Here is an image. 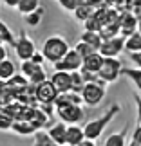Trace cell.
Wrapping results in <instances>:
<instances>
[{
  "instance_id": "obj_40",
  "label": "cell",
  "mask_w": 141,
  "mask_h": 146,
  "mask_svg": "<svg viewBox=\"0 0 141 146\" xmlns=\"http://www.w3.org/2000/svg\"><path fill=\"white\" fill-rule=\"evenodd\" d=\"M78 146H96V141H92V139H87V137H85Z\"/></svg>"
},
{
  "instance_id": "obj_32",
  "label": "cell",
  "mask_w": 141,
  "mask_h": 146,
  "mask_svg": "<svg viewBox=\"0 0 141 146\" xmlns=\"http://www.w3.org/2000/svg\"><path fill=\"white\" fill-rule=\"evenodd\" d=\"M76 50H78V54L82 56V58H87L89 54H92V52H96V49L92 47V45H89V43H85V42H78L76 43V47H74Z\"/></svg>"
},
{
  "instance_id": "obj_5",
  "label": "cell",
  "mask_w": 141,
  "mask_h": 146,
  "mask_svg": "<svg viewBox=\"0 0 141 146\" xmlns=\"http://www.w3.org/2000/svg\"><path fill=\"white\" fill-rule=\"evenodd\" d=\"M54 110L60 121L67 123V125H78V121H82L85 115L82 105H54Z\"/></svg>"
},
{
  "instance_id": "obj_16",
  "label": "cell",
  "mask_w": 141,
  "mask_h": 146,
  "mask_svg": "<svg viewBox=\"0 0 141 146\" xmlns=\"http://www.w3.org/2000/svg\"><path fill=\"white\" fill-rule=\"evenodd\" d=\"M83 103V98H82V94H78V92H60L58 94V98H56L54 101V105H82Z\"/></svg>"
},
{
  "instance_id": "obj_13",
  "label": "cell",
  "mask_w": 141,
  "mask_h": 146,
  "mask_svg": "<svg viewBox=\"0 0 141 146\" xmlns=\"http://www.w3.org/2000/svg\"><path fill=\"white\" fill-rule=\"evenodd\" d=\"M103 60H105V56H101L100 50H96V52L92 54H89L87 58H83V69L89 70V72H98L101 69V65H103Z\"/></svg>"
},
{
  "instance_id": "obj_30",
  "label": "cell",
  "mask_w": 141,
  "mask_h": 146,
  "mask_svg": "<svg viewBox=\"0 0 141 146\" xmlns=\"http://www.w3.org/2000/svg\"><path fill=\"white\" fill-rule=\"evenodd\" d=\"M45 80H49V78H47V72L43 70V67H38V69L33 72V76L29 78V83H31V85H40V83L45 81Z\"/></svg>"
},
{
  "instance_id": "obj_43",
  "label": "cell",
  "mask_w": 141,
  "mask_h": 146,
  "mask_svg": "<svg viewBox=\"0 0 141 146\" xmlns=\"http://www.w3.org/2000/svg\"><path fill=\"white\" fill-rule=\"evenodd\" d=\"M138 31H139V33H141V24H138Z\"/></svg>"
},
{
  "instance_id": "obj_18",
  "label": "cell",
  "mask_w": 141,
  "mask_h": 146,
  "mask_svg": "<svg viewBox=\"0 0 141 146\" xmlns=\"http://www.w3.org/2000/svg\"><path fill=\"white\" fill-rule=\"evenodd\" d=\"M31 123H33V126L36 128V130H42L43 126L47 125V121H49V114L47 112H43L40 106H35V112H33V115H31V119H29Z\"/></svg>"
},
{
  "instance_id": "obj_8",
  "label": "cell",
  "mask_w": 141,
  "mask_h": 146,
  "mask_svg": "<svg viewBox=\"0 0 141 146\" xmlns=\"http://www.w3.org/2000/svg\"><path fill=\"white\" fill-rule=\"evenodd\" d=\"M83 65V58L78 54L76 49H69L63 58L54 63V70H65V72H72V70H80Z\"/></svg>"
},
{
  "instance_id": "obj_42",
  "label": "cell",
  "mask_w": 141,
  "mask_h": 146,
  "mask_svg": "<svg viewBox=\"0 0 141 146\" xmlns=\"http://www.w3.org/2000/svg\"><path fill=\"white\" fill-rule=\"evenodd\" d=\"M127 146H141V144H138V143H134V141H132V143H128Z\"/></svg>"
},
{
  "instance_id": "obj_9",
  "label": "cell",
  "mask_w": 141,
  "mask_h": 146,
  "mask_svg": "<svg viewBox=\"0 0 141 146\" xmlns=\"http://www.w3.org/2000/svg\"><path fill=\"white\" fill-rule=\"evenodd\" d=\"M123 50H125V38L121 35L110 38V40H105L100 47V52L105 58H118Z\"/></svg>"
},
{
  "instance_id": "obj_34",
  "label": "cell",
  "mask_w": 141,
  "mask_h": 146,
  "mask_svg": "<svg viewBox=\"0 0 141 146\" xmlns=\"http://www.w3.org/2000/svg\"><path fill=\"white\" fill-rule=\"evenodd\" d=\"M128 58H130V61L138 67V69H141V50L139 52H128Z\"/></svg>"
},
{
  "instance_id": "obj_1",
  "label": "cell",
  "mask_w": 141,
  "mask_h": 146,
  "mask_svg": "<svg viewBox=\"0 0 141 146\" xmlns=\"http://www.w3.org/2000/svg\"><path fill=\"white\" fill-rule=\"evenodd\" d=\"M120 105L118 103H114L110 106L109 110L105 112L103 115H100V117H96V119H92V121H89L85 126H83V132H85V137L87 139H92V141H96L101 133H103V130L107 126H109V123L114 119V117L120 114Z\"/></svg>"
},
{
  "instance_id": "obj_41",
  "label": "cell",
  "mask_w": 141,
  "mask_h": 146,
  "mask_svg": "<svg viewBox=\"0 0 141 146\" xmlns=\"http://www.w3.org/2000/svg\"><path fill=\"white\" fill-rule=\"evenodd\" d=\"M7 58V50H5V45L4 43H0V61Z\"/></svg>"
},
{
  "instance_id": "obj_39",
  "label": "cell",
  "mask_w": 141,
  "mask_h": 146,
  "mask_svg": "<svg viewBox=\"0 0 141 146\" xmlns=\"http://www.w3.org/2000/svg\"><path fill=\"white\" fill-rule=\"evenodd\" d=\"M2 2L7 5V7H15V9H16V5L20 4V0H2Z\"/></svg>"
},
{
  "instance_id": "obj_6",
  "label": "cell",
  "mask_w": 141,
  "mask_h": 146,
  "mask_svg": "<svg viewBox=\"0 0 141 146\" xmlns=\"http://www.w3.org/2000/svg\"><path fill=\"white\" fill-rule=\"evenodd\" d=\"M13 49H15V54L20 58V61H24V60H31V58H33V54L36 52V45H35V42H33L24 31H22L20 35H18V38L15 40Z\"/></svg>"
},
{
  "instance_id": "obj_28",
  "label": "cell",
  "mask_w": 141,
  "mask_h": 146,
  "mask_svg": "<svg viewBox=\"0 0 141 146\" xmlns=\"http://www.w3.org/2000/svg\"><path fill=\"white\" fill-rule=\"evenodd\" d=\"M15 40L16 38L13 36V33L4 22H0V42L2 43H9V45H15Z\"/></svg>"
},
{
  "instance_id": "obj_19",
  "label": "cell",
  "mask_w": 141,
  "mask_h": 146,
  "mask_svg": "<svg viewBox=\"0 0 141 146\" xmlns=\"http://www.w3.org/2000/svg\"><path fill=\"white\" fill-rule=\"evenodd\" d=\"M15 74H16V67H15V63L9 58H5V60L0 61V80H2V81H7Z\"/></svg>"
},
{
  "instance_id": "obj_3",
  "label": "cell",
  "mask_w": 141,
  "mask_h": 146,
  "mask_svg": "<svg viewBox=\"0 0 141 146\" xmlns=\"http://www.w3.org/2000/svg\"><path fill=\"white\" fill-rule=\"evenodd\" d=\"M105 87H107V83H103V81H87L82 90L83 103L87 106H98L107 94Z\"/></svg>"
},
{
  "instance_id": "obj_10",
  "label": "cell",
  "mask_w": 141,
  "mask_h": 146,
  "mask_svg": "<svg viewBox=\"0 0 141 146\" xmlns=\"http://www.w3.org/2000/svg\"><path fill=\"white\" fill-rule=\"evenodd\" d=\"M138 31V18L132 11H121V18H120V35L123 38L130 36L132 33Z\"/></svg>"
},
{
  "instance_id": "obj_2",
  "label": "cell",
  "mask_w": 141,
  "mask_h": 146,
  "mask_svg": "<svg viewBox=\"0 0 141 146\" xmlns=\"http://www.w3.org/2000/svg\"><path fill=\"white\" fill-rule=\"evenodd\" d=\"M69 43H67V40L63 36H60V35H53V36H49L45 38V42H43V45H42V54L45 56V60L51 61V63H56V61H60L63 56L69 52Z\"/></svg>"
},
{
  "instance_id": "obj_7",
  "label": "cell",
  "mask_w": 141,
  "mask_h": 146,
  "mask_svg": "<svg viewBox=\"0 0 141 146\" xmlns=\"http://www.w3.org/2000/svg\"><path fill=\"white\" fill-rule=\"evenodd\" d=\"M35 98L38 103H45V105H54L56 98H58V88L53 85V81L51 80H45L42 81L40 85H35Z\"/></svg>"
},
{
  "instance_id": "obj_14",
  "label": "cell",
  "mask_w": 141,
  "mask_h": 146,
  "mask_svg": "<svg viewBox=\"0 0 141 146\" xmlns=\"http://www.w3.org/2000/svg\"><path fill=\"white\" fill-rule=\"evenodd\" d=\"M83 139H85V132H83L82 126H78V125H67V143L65 144L78 146Z\"/></svg>"
},
{
  "instance_id": "obj_36",
  "label": "cell",
  "mask_w": 141,
  "mask_h": 146,
  "mask_svg": "<svg viewBox=\"0 0 141 146\" xmlns=\"http://www.w3.org/2000/svg\"><path fill=\"white\" fill-rule=\"evenodd\" d=\"M31 60L35 61V63H38V65H43V61H45V56L42 54V50H40V52L36 50V52L33 54V58H31Z\"/></svg>"
},
{
  "instance_id": "obj_27",
  "label": "cell",
  "mask_w": 141,
  "mask_h": 146,
  "mask_svg": "<svg viewBox=\"0 0 141 146\" xmlns=\"http://www.w3.org/2000/svg\"><path fill=\"white\" fill-rule=\"evenodd\" d=\"M71 81H72V92L82 94L83 85H85V80H83V76H82L80 70H72L71 72Z\"/></svg>"
},
{
  "instance_id": "obj_17",
  "label": "cell",
  "mask_w": 141,
  "mask_h": 146,
  "mask_svg": "<svg viewBox=\"0 0 141 146\" xmlns=\"http://www.w3.org/2000/svg\"><path fill=\"white\" fill-rule=\"evenodd\" d=\"M80 40L85 42V43H89V45H92L96 50H100L101 43H103V38H101L100 31H83Z\"/></svg>"
},
{
  "instance_id": "obj_44",
  "label": "cell",
  "mask_w": 141,
  "mask_h": 146,
  "mask_svg": "<svg viewBox=\"0 0 141 146\" xmlns=\"http://www.w3.org/2000/svg\"><path fill=\"white\" fill-rule=\"evenodd\" d=\"M63 146H72V144H63Z\"/></svg>"
},
{
  "instance_id": "obj_26",
  "label": "cell",
  "mask_w": 141,
  "mask_h": 146,
  "mask_svg": "<svg viewBox=\"0 0 141 146\" xmlns=\"http://www.w3.org/2000/svg\"><path fill=\"white\" fill-rule=\"evenodd\" d=\"M43 13H45V9L42 7H38V9H35L33 13H29V15H25L24 16V20H25V24L29 25V27H36L38 24L42 22V18H43Z\"/></svg>"
},
{
  "instance_id": "obj_29",
  "label": "cell",
  "mask_w": 141,
  "mask_h": 146,
  "mask_svg": "<svg viewBox=\"0 0 141 146\" xmlns=\"http://www.w3.org/2000/svg\"><path fill=\"white\" fill-rule=\"evenodd\" d=\"M38 67H42V65H38V63H35L33 60H24L22 61V65H20V70H22V74H24L27 80L33 76V72H35Z\"/></svg>"
},
{
  "instance_id": "obj_22",
  "label": "cell",
  "mask_w": 141,
  "mask_h": 146,
  "mask_svg": "<svg viewBox=\"0 0 141 146\" xmlns=\"http://www.w3.org/2000/svg\"><path fill=\"white\" fill-rule=\"evenodd\" d=\"M92 15H94V7H92V5H89L87 2L82 4L80 7H76L74 11H72V16H74L76 22H85L89 16H92Z\"/></svg>"
},
{
  "instance_id": "obj_15",
  "label": "cell",
  "mask_w": 141,
  "mask_h": 146,
  "mask_svg": "<svg viewBox=\"0 0 141 146\" xmlns=\"http://www.w3.org/2000/svg\"><path fill=\"white\" fill-rule=\"evenodd\" d=\"M11 130L18 135H35L36 128L33 126L31 121H25V119H15L13 125H11Z\"/></svg>"
},
{
  "instance_id": "obj_20",
  "label": "cell",
  "mask_w": 141,
  "mask_h": 146,
  "mask_svg": "<svg viewBox=\"0 0 141 146\" xmlns=\"http://www.w3.org/2000/svg\"><path fill=\"white\" fill-rule=\"evenodd\" d=\"M125 50L127 52H139L141 50V33L136 31L125 38Z\"/></svg>"
},
{
  "instance_id": "obj_12",
  "label": "cell",
  "mask_w": 141,
  "mask_h": 146,
  "mask_svg": "<svg viewBox=\"0 0 141 146\" xmlns=\"http://www.w3.org/2000/svg\"><path fill=\"white\" fill-rule=\"evenodd\" d=\"M49 135L53 137V141L54 143H58L60 146H63L67 143V125L63 121H58V123H54L53 126L49 128Z\"/></svg>"
},
{
  "instance_id": "obj_4",
  "label": "cell",
  "mask_w": 141,
  "mask_h": 146,
  "mask_svg": "<svg viewBox=\"0 0 141 146\" xmlns=\"http://www.w3.org/2000/svg\"><path fill=\"white\" fill-rule=\"evenodd\" d=\"M121 70H123V63L118 58H105L101 69L98 70V76L103 83L109 85V83H116L120 80Z\"/></svg>"
},
{
  "instance_id": "obj_21",
  "label": "cell",
  "mask_w": 141,
  "mask_h": 146,
  "mask_svg": "<svg viewBox=\"0 0 141 146\" xmlns=\"http://www.w3.org/2000/svg\"><path fill=\"white\" fill-rule=\"evenodd\" d=\"M103 146H127V130H120V132L110 133L105 139Z\"/></svg>"
},
{
  "instance_id": "obj_33",
  "label": "cell",
  "mask_w": 141,
  "mask_h": 146,
  "mask_svg": "<svg viewBox=\"0 0 141 146\" xmlns=\"http://www.w3.org/2000/svg\"><path fill=\"white\" fill-rule=\"evenodd\" d=\"M83 25H85V31H101L103 29V25L100 24V20L96 18V16H89V18L83 22Z\"/></svg>"
},
{
  "instance_id": "obj_31",
  "label": "cell",
  "mask_w": 141,
  "mask_h": 146,
  "mask_svg": "<svg viewBox=\"0 0 141 146\" xmlns=\"http://www.w3.org/2000/svg\"><path fill=\"white\" fill-rule=\"evenodd\" d=\"M56 2L60 4V7L61 9H65V11H74L76 7H80L82 4H85V0H56Z\"/></svg>"
},
{
  "instance_id": "obj_37",
  "label": "cell",
  "mask_w": 141,
  "mask_h": 146,
  "mask_svg": "<svg viewBox=\"0 0 141 146\" xmlns=\"http://www.w3.org/2000/svg\"><path fill=\"white\" fill-rule=\"evenodd\" d=\"M134 101H136V112H138V123H141V98L134 94Z\"/></svg>"
},
{
  "instance_id": "obj_24",
  "label": "cell",
  "mask_w": 141,
  "mask_h": 146,
  "mask_svg": "<svg viewBox=\"0 0 141 146\" xmlns=\"http://www.w3.org/2000/svg\"><path fill=\"white\" fill-rule=\"evenodd\" d=\"M121 74L123 76H127L128 80H130L134 85H136V88L141 92V69H130V67H123V70H121Z\"/></svg>"
},
{
  "instance_id": "obj_25",
  "label": "cell",
  "mask_w": 141,
  "mask_h": 146,
  "mask_svg": "<svg viewBox=\"0 0 141 146\" xmlns=\"http://www.w3.org/2000/svg\"><path fill=\"white\" fill-rule=\"evenodd\" d=\"M33 146H60V144L53 141V137L49 135V132L36 130L35 132V144Z\"/></svg>"
},
{
  "instance_id": "obj_35",
  "label": "cell",
  "mask_w": 141,
  "mask_h": 146,
  "mask_svg": "<svg viewBox=\"0 0 141 146\" xmlns=\"http://www.w3.org/2000/svg\"><path fill=\"white\" fill-rule=\"evenodd\" d=\"M132 141L138 143V144H141V123H138L136 130H134V133H132Z\"/></svg>"
},
{
  "instance_id": "obj_38",
  "label": "cell",
  "mask_w": 141,
  "mask_h": 146,
  "mask_svg": "<svg viewBox=\"0 0 141 146\" xmlns=\"http://www.w3.org/2000/svg\"><path fill=\"white\" fill-rule=\"evenodd\" d=\"M85 2H87L89 5H92L94 9L100 7V5H105V0H85Z\"/></svg>"
},
{
  "instance_id": "obj_11",
  "label": "cell",
  "mask_w": 141,
  "mask_h": 146,
  "mask_svg": "<svg viewBox=\"0 0 141 146\" xmlns=\"http://www.w3.org/2000/svg\"><path fill=\"white\" fill-rule=\"evenodd\" d=\"M53 85L58 88V92H69L72 90V81H71V72L65 70H54L51 76Z\"/></svg>"
},
{
  "instance_id": "obj_23",
  "label": "cell",
  "mask_w": 141,
  "mask_h": 146,
  "mask_svg": "<svg viewBox=\"0 0 141 146\" xmlns=\"http://www.w3.org/2000/svg\"><path fill=\"white\" fill-rule=\"evenodd\" d=\"M40 7V0H20V4L16 5V11L22 15V16H25V15H29L33 13L35 9Z\"/></svg>"
}]
</instances>
